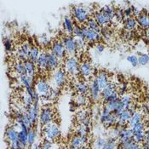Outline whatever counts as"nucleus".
Masks as SVG:
<instances>
[{
  "mask_svg": "<svg viewBox=\"0 0 149 149\" xmlns=\"http://www.w3.org/2000/svg\"><path fill=\"white\" fill-rule=\"evenodd\" d=\"M79 66L80 63L79 62V60L74 56H69L65 60L64 69L67 73L72 76H76L79 72Z\"/></svg>",
  "mask_w": 149,
  "mask_h": 149,
  "instance_id": "obj_3",
  "label": "nucleus"
},
{
  "mask_svg": "<svg viewBox=\"0 0 149 149\" xmlns=\"http://www.w3.org/2000/svg\"><path fill=\"white\" fill-rule=\"evenodd\" d=\"M38 68L41 70H47L48 69V56L47 52H41L40 56L36 62Z\"/></svg>",
  "mask_w": 149,
  "mask_h": 149,
  "instance_id": "obj_19",
  "label": "nucleus"
},
{
  "mask_svg": "<svg viewBox=\"0 0 149 149\" xmlns=\"http://www.w3.org/2000/svg\"><path fill=\"white\" fill-rule=\"evenodd\" d=\"M119 94L118 92L115 91L113 94H112L109 97H107V99L104 100L105 103H107V102H113V101H117V100H119Z\"/></svg>",
  "mask_w": 149,
  "mask_h": 149,
  "instance_id": "obj_48",
  "label": "nucleus"
},
{
  "mask_svg": "<svg viewBox=\"0 0 149 149\" xmlns=\"http://www.w3.org/2000/svg\"><path fill=\"white\" fill-rule=\"evenodd\" d=\"M19 83H21V84L25 88H28V87H33V81L34 79L28 76L27 74H24V75H21L18 78Z\"/></svg>",
  "mask_w": 149,
  "mask_h": 149,
  "instance_id": "obj_20",
  "label": "nucleus"
},
{
  "mask_svg": "<svg viewBox=\"0 0 149 149\" xmlns=\"http://www.w3.org/2000/svg\"><path fill=\"white\" fill-rule=\"evenodd\" d=\"M14 69H15V72H16L19 76L24 75V74H26V68H25L23 62H17V63H15V66H14Z\"/></svg>",
  "mask_w": 149,
  "mask_h": 149,
  "instance_id": "obj_36",
  "label": "nucleus"
},
{
  "mask_svg": "<svg viewBox=\"0 0 149 149\" xmlns=\"http://www.w3.org/2000/svg\"><path fill=\"white\" fill-rule=\"evenodd\" d=\"M149 63V55L141 54L138 57V64L140 66H146Z\"/></svg>",
  "mask_w": 149,
  "mask_h": 149,
  "instance_id": "obj_41",
  "label": "nucleus"
},
{
  "mask_svg": "<svg viewBox=\"0 0 149 149\" xmlns=\"http://www.w3.org/2000/svg\"><path fill=\"white\" fill-rule=\"evenodd\" d=\"M47 56H48V70L56 71L59 68L60 59L57 56H56L50 50L47 51Z\"/></svg>",
  "mask_w": 149,
  "mask_h": 149,
  "instance_id": "obj_17",
  "label": "nucleus"
},
{
  "mask_svg": "<svg viewBox=\"0 0 149 149\" xmlns=\"http://www.w3.org/2000/svg\"><path fill=\"white\" fill-rule=\"evenodd\" d=\"M84 25H85L88 28L91 29V30L96 32V33H101L102 28H101L100 25L96 22V21H95L94 18H90V19L87 21V22L85 23Z\"/></svg>",
  "mask_w": 149,
  "mask_h": 149,
  "instance_id": "obj_28",
  "label": "nucleus"
},
{
  "mask_svg": "<svg viewBox=\"0 0 149 149\" xmlns=\"http://www.w3.org/2000/svg\"><path fill=\"white\" fill-rule=\"evenodd\" d=\"M35 89L41 97L49 99V93L51 91V88L49 86V84L46 79H39L38 80H37L35 84Z\"/></svg>",
  "mask_w": 149,
  "mask_h": 149,
  "instance_id": "obj_5",
  "label": "nucleus"
},
{
  "mask_svg": "<svg viewBox=\"0 0 149 149\" xmlns=\"http://www.w3.org/2000/svg\"><path fill=\"white\" fill-rule=\"evenodd\" d=\"M116 148V141L115 139H110L107 143L105 144L102 149H115Z\"/></svg>",
  "mask_w": 149,
  "mask_h": 149,
  "instance_id": "obj_50",
  "label": "nucleus"
},
{
  "mask_svg": "<svg viewBox=\"0 0 149 149\" xmlns=\"http://www.w3.org/2000/svg\"><path fill=\"white\" fill-rule=\"evenodd\" d=\"M72 16L79 24H85L90 19V10L89 7L84 6H75L72 10Z\"/></svg>",
  "mask_w": 149,
  "mask_h": 149,
  "instance_id": "obj_1",
  "label": "nucleus"
},
{
  "mask_svg": "<svg viewBox=\"0 0 149 149\" xmlns=\"http://www.w3.org/2000/svg\"><path fill=\"white\" fill-rule=\"evenodd\" d=\"M53 142L54 141L45 140V141L40 146V149H53V147H54V143Z\"/></svg>",
  "mask_w": 149,
  "mask_h": 149,
  "instance_id": "obj_51",
  "label": "nucleus"
},
{
  "mask_svg": "<svg viewBox=\"0 0 149 149\" xmlns=\"http://www.w3.org/2000/svg\"><path fill=\"white\" fill-rule=\"evenodd\" d=\"M75 89H76V91H78L79 94H82V95H86L88 93V91H90L89 86L86 84L83 83V82L78 83L75 85Z\"/></svg>",
  "mask_w": 149,
  "mask_h": 149,
  "instance_id": "obj_33",
  "label": "nucleus"
},
{
  "mask_svg": "<svg viewBox=\"0 0 149 149\" xmlns=\"http://www.w3.org/2000/svg\"><path fill=\"white\" fill-rule=\"evenodd\" d=\"M137 26V21L133 17H128L125 21V26L127 31H131L135 29Z\"/></svg>",
  "mask_w": 149,
  "mask_h": 149,
  "instance_id": "obj_30",
  "label": "nucleus"
},
{
  "mask_svg": "<svg viewBox=\"0 0 149 149\" xmlns=\"http://www.w3.org/2000/svg\"><path fill=\"white\" fill-rule=\"evenodd\" d=\"M15 128L19 129V141L22 143H23L24 145L29 146L28 145V131H29V129L23 124H22V125L17 124Z\"/></svg>",
  "mask_w": 149,
  "mask_h": 149,
  "instance_id": "obj_16",
  "label": "nucleus"
},
{
  "mask_svg": "<svg viewBox=\"0 0 149 149\" xmlns=\"http://www.w3.org/2000/svg\"><path fill=\"white\" fill-rule=\"evenodd\" d=\"M148 28H149V16H148Z\"/></svg>",
  "mask_w": 149,
  "mask_h": 149,
  "instance_id": "obj_58",
  "label": "nucleus"
},
{
  "mask_svg": "<svg viewBox=\"0 0 149 149\" xmlns=\"http://www.w3.org/2000/svg\"><path fill=\"white\" fill-rule=\"evenodd\" d=\"M29 149H40V146H39L38 144L34 143V144H33L32 146H30Z\"/></svg>",
  "mask_w": 149,
  "mask_h": 149,
  "instance_id": "obj_56",
  "label": "nucleus"
},
{
  "mask_svg": "<svg viewBox=\"0 0 149 149\" xmlns=\"http://www.w3.org/2000/svg\"><path fill=\"white\" fill-rule=\"evenodd\" d=\"M43 133L45 139L50 141H56L61 136L59 126L56 123H51L49 125L43 126Z\"/></svg>",
  "mask_w": 149,
  "mask_h": 149,
  "instance_id": "obj_2",
  "label": "nucleus"
},
{
  "mask_svg": "<svg viewBox=\"0 0 149 149\" xmlns=\"http://www.w3.org/2000/svg\"><path fill=\"white\" fill-rule=\"evenodd\" d=\"M104 49H105V45H104L103 44H102V43H98V44L95 45V50H96L97 53H99V54L102 53L104 51Z\"/></svg>",
  "mask_w": 149,
  "mask_h": 149,
  "instance_id": "obj_53",
  "label": "nucleus"
},
{
  "mask_svg": "<svg viewBox=\"0 0 149 149\" xmlns=\"http://www.w3.org/2000/svg\"><path fill=\"white\" fill-rule=\"evenodd\" d=\"M50 51L56 56H57L60 60H63L67 56V51L66 49L64 47V45L62 43V41L60 40H56L51 44V48H50Z\"/></svg>",
  "mask_w": 149,
  "mask_h": 149,
  "instance_id": "obj_9",
  "label": "nucleus"
},
{
  "mask_svg": "<svg viewBox=\"0 0 149 149\" xmlns=\"http://www.w3.org/2000/svg\"><path fill=\"white\" fill-rule=\"evenodd\" d=\"M145 138H146V131L143 132H140L137 134L133 135V139L134 141L138 143V144H142L145 141Z\"/></svg>",
  "mask_w": 149,
  "mask_h": 149,
  "instance_id": "obj_39",
  "label": "nucleus"
},
{
  "mask_svg": "<svg viewBox=\"0 0 149 149\" xmlns=\"http://www.w3.org/2000/svg\"><path fill=\"white\" fill-rule=\"evenodd\" d=\"M129 149H142V144H138L135 141Z\"/></svg>",
  "mask_w": 149,
  "mask_h": 149,
  "instance_id": "obj_55",
  "label": "nucleus"
},
{
  "mask_svg": "<svg viewBox=\"0 0 149 149\" xmlns=\"http://www.w3.org/2000/svg\"><path fill=\"white\" fill-rule=\"evenodd\" d=\"M115 91H116V85L113 83H109L102 91L101 95H102V97L105 100L107 97H109L112 94H113Z\"/></svg>",
  "mask_w": 149,
  "mask_h": 149,
  "instance_id": "obj_22",
  "label": "nucleus"
},
{
  "mask_svg": "<svg viewBox=\"0 0 149 149\" xmlns=\"http://www.w3.org/2000/svg\"><path fill=\"white\" fill-rule=\"evenodd\" d=\"M24 66L26 68V74L32 78L35 79V75H36V66L35 63L33 61H31L30 60H27L26 61L23 62Z\"/></svg>",
  "mask_w": 149,
  "mask_h": 149,
  "instance_id": "obj_21",
  "label": "nucleus"
},
{
  "mask_svg": "<svg viewBox=\"0 0 149 149\" xmlns=\"http://www.w3.org/2000/svg\"><path fill=\"white\" fill-rule=\"evenodd\" d=\"M82 30L84 35V39L88 43H95V42H100L102 38V36L100 33H96L91 29L88 28L85 25H83Z\"/></svg>",
  "mask_w": 149,
  "mask_h": 149,
  "instance_id": "obj_8",
  "label": "nucleus"
},
{
  "mask_svg": "<svg viewBox=\"0 0 149 149\" xmlns=\"http://www.w3.org/2000/svg\"><path fill=\"white\" fill-rule=\"evenodd\" d=\"M54 119V112L52 110V108L49 106L44 107L39 113V123L41 125L45 126L47 125H49L51 123H53Z\"/></svg>",
  "mask_w": 149,
  "mask_h": 149,
  "instance_id": "obj_6",
  "label": "nucleus"
},
{
  "mask_svg": "<svg viewBox=\"0 0 149 149\" xmlns=\"http://www.w3.org/2000/svg\"><path fill=\"white\" fill-rule=\"evenodd\" d=\"M22 103L24 107L27 110L28 108H30L33 105V100L32 99V97L25 91L22 97Z\"/></svg>",
  "mask_w": 149,
  "mask_h": 149,
  "instance_id": "obj_32",
  "label": "nucleus"
},
{
  "mask_svg": "<svg viewBox=\"0 0 149 149\" xmlns=\"http://www.w3.org/2000/svg\"><path fill=\"white\" fill-rule=\"evenodd\" d=\"M137 22L142 29H148V15L146 14L141 13V15L137 17Z\"/></svg>",
  "mask_w": 149,
  "mask_h": 149,
  "instance_id": "obj_29",
  "label": "nucleus"
},
{
  "mask_svg": "<svg viewBox=\"0 0 149 149\" xmlns=\"http://www.w3.org/2000/svg\"><path fill=\"white\" fill-rule=\"evenodd\" d=\"M27 114L29 116L33 125H35L39 121V113H40V105L33 104L30 108L27 109Z\"/></svg>",
  "mask_w": 149,
  "mask_h": 149,
  "instance_id": "obj_11",
  "label": "nucleus"
},
{
  "mask_svg": "<svg viewBox=\"0 0 149 149\" xmlns=\"http://www.w3.org/2000/svg\"><path fill=\"white\" fill-rule=\"evenodd\" d=\"M95 79L97 81L98 85H99V87H100V89L102 91L110 83L109 79H108V75L105 72H99L97 73V75L95 76Z\"/></svg>",
  "mask_w": 149,
  "mask_h": 149,
  "instance_id": "obj_18",
  "label": "nucleus"
},
{
  "mask_svg": "<svg viewBox=\"0 0 149 149\" xmlns=\"http://www.w3.org/2000/svg\"><path fill=\"white\" fill-rule=\"evenodd\" d=\"M3 45H4V49L5 51L10 52L13 48V43H12L11 39L10 38H4L3 39Z\"/></svg>",
  "mask_w": 149,
  "mask_h": 149,
  "instance_id": "obj_46",
  "label": "nucleus"
},
{
  "mask_svg": "<svg viewBox=\"0 0 149 149\" xmlns=\"http://www.w3.org/2000/svg\"><path fill=\"white\" fill-rule=\"evenodd\" d=\"M52 81L56 85V88H61L67 81V72L65 69H56L52 75Z\"/></svg>",
  "mask_w": 149,
  "mask_h": 149,
  "instance_id": "obj_7",
  "label": "nucleus"
},
{
  "mask_svg": "<svg viewBox=\"0 0 149 149\" xmlns=\"http://www.w3.org/2000/svg\"><path fill=\"white\" fill-rule=\"evenodd\" d=\"M61 41L66 49L67 54H68L69 56H74L78 52L79 49H78V46H77L76 38L73 36H72V35L65 36Z\"/></svg>",
  "mask_w": 149,
  "mask_h": 149,
  "instance_id": "obj_4",
  "label": "nucleus"
},
{
  "mask_svg": "<svg viewBox=\"0 0 149 149\" xmlns=\"http://www.w3.org/2000/svg\"><path fill=\"white\" fill-rule=\"evenodd\" d=\"M76 42H77V46H78V49L79 50L83 49L85 47V45H86V41L85 40L80 39V38H76Z\"/></svg>",
  "mask_w": 149,
  "mask_h": 149,
  "instance_id": "obj_52",
  "label": "nucleus"
},
{
  "mask_svg": "<svg viewBox=\"0 0 149 149\" xmlns=\"http://www.w3.org/2000/svg\"><path fill=\"white\" fill-rule=\"evenodd\" d=\"M5 137L7 139V141L9 142V145L20 141H19V131H17L16 129L13 125L10 127H8L6 129Z\"/></svg>",
  "mask_w": 149,
  "mask_h": 149,
  "instance_id": "obj_13",
  "label": "nucleus"
},
{
  "mask_svg": "<svg viewBox=\"0 0 149 149\" xmlns=\"http://www.w3.org/2000/svg\"><path fill=\"white\" fill-rule=\"evenodd\" d=\"M141 119H142V114H141V112H135L133 113V115H132L131 118L130 119L128 125H129V126L130 127V129H131L132 127L135 126L136 125L141 123Z\"/></svg>",
  "mask_w": 149,
  "mask_h": 149,
  "instance_id": "obj_27",
  "label": "nucleus"
},
{
  "mask_svg": "<svg viewBox=\"0 0 149 149\" xmlns=\"http://www.w3.org/2000/svg\"><path fill=\"white\" fill-rule=\"evenodd\" d=\"M134 108V107H133ZM126 109L125 111H123L120 114H118L117 116V118H118V125H120V126H125L127 124L129 123L130 119L131 118L133 113L136 112L135 109Z\"/></svg>",
  "mask_w": 149,
  "mask_h": 149,
  "instance_id": "obj_10",
  "label": "nucleus"
},
{
  "mask_svg": "<svg viewBox=\"0 0 149 149\" xmlns=\"http://www.w3.org/2000/svg\"><path fill=\"white\" fill-rule=\"evenodd\" d=\"M107 143V141L103 138H98L95 141V147L96 149H102L105 144Z\"/></svg>",
  "mask_w": 149,
  "mask_h": 149,
  "instance_id": "obj_47",
  "label": "nucleus"
},
{
  "mask_svg": "<svg viewBox=\"0 0 149 149\" xmlns=\"http://www.w3.org/2000/svg\"><path fill=\"white\" fill-rule=\"evenodd\" d=\"M79 73L85 79H90L91 78L93 75V68L89 61H85L81 62L79 66Z\"/></svg>",
  "mask_w": 149,
  "mask_h": 149,
  "instance_id": "obj_15",
  "label": "nucleus"
},
{
  "mask_svg": "<svg viewBox=\"0 0 149 149\" xmlns=\"http://www.w3.org/2000/svg\"><path fill=\"white\" fill-rule=\"evenodd\" d=\"M118 138H119L121 142L128 141V140H130V139H133V133H132L131 129H123L120 131Z\"/></svg>",
  "mask_w": 149,
  "mask_h": 149,
  "instance_id": "obj_26",
  "label": "nucleus"
},
{
  "mask_svg": "<svg viewBox=\"0 0 149 149\" xmlns=\"http://www.w3.org/2000/svg\"><path fill=\"white\" fill-rule=\"evenodd\" d=\"M21 49H22V51L25 53V55L29 59L30 52H31V49H32V46L30 45V44L28 42H24L22 45L21 46Z\"/></svg>",
  "mask_w": 149,
  "mask_h": 149,
  "instance_id": "obj_44",
  "label": "nucleus"
},
{
  "mask_svg": "<svg viewBox=\"0 0 149 149\" xmlns=\"http://www.w3.org/2000/svg\"><path fill=\"white\" fill-rule=\"evenodd\" d=\"M40 50L38 49V47L37 46H32V49H31V52H30V56H29V60L31 61H33V63H36L38 59L40 56Z\"/></svg>",
  "mask_w": 149,
  "mask_h": 149,
  "instance_id": "obj_31",
  "label": "nucleus"
},
{
  "mask_svg": "<svg viewBox=\"0 0 149 149\" xmlns=\"http://www.w3.org/2000/svg\"><path fill=\"white\" fill-rule=\"evenodd\" d=\"M124 12H125V15L126 16L127 18H128V17H131V15H133L132 8H131V7H128V8H126V9L124 10Z\"/></svg>",
  "mask_w": 149,
  "mask_h": 149,
  "instance_id": "obj_54",
  "label": "nucleus"
},
{
  "mask_svg": "<svg viewBox=\"0 0 149 149\" xmlns=\"http://www.w3.org/2000/svg\"><path fill=\"white\" fill-rule=\"evenodd\" d=\"M88 118H89L87 111H81L77 115V120L79 122V124H83Z\"/></svg>",
  "mask_w": 149,
  "mask_h": 149,
  "instance_id": "obj_43",
  "label": "nucleus"
},
{
  "mask_svg": "<svg viewBox=\"0 0 149 149\" xmlns=\"http://www.w3.org/2000/svg\"><path fill=\"white\" fill-rule=\"evenodd\" d=\"M72 36L75 38H80V39L85 40L82 27L80 26H78V25H75V24H74V28H73V32H72Z\"/></svg>",
  "mask_w": 149,
  "mask_h": 149,
  "instance_id": "obj_35",
  "label": "nucleus"
},
{
  "mask_svg": "<svg viewBox=\"0 0 149 149\" xmlns=\"http://www.w3.org/2000/svg\"><path fill=\"white\" fill-rule=\"evenodd\" d=\"M36 138H37V132H36L35 129L33 128L30 129L28 131V145H29V147L32 146L33 144H34L36 141Z\"/></svg>",
  "mask_w": 149,
  "mask_h": 149,
  "instance_id": "obj_38",
  "label": "nucleus"
},
{
  "mask_svg": "<svg viewBox=\"0 0 149 149\" xmlns=\"http://www.w3.org/2000/svg\"><path fill=\"white\" fill-rule=\"evenodd\" d=\"M76 149H90L89 148H87V147H85V146H83V147H80V148H78Z\"/></svg>",
  "mask_w": 149,
  "mask_h": 149,
  "instance_id": "obj_57",
  "label": "nucleus"
},
{
  "mask_svg": "<svg viewBox=\"0 0 149 149\" xmlns=\"http://www.w3.org/2000/svg\"><path fill=\"white\" fill-rule=\"evenodd\" d=\"M90 88V94H91V96L92 100L93 101H98L100 99V97L102 96L101 93H102V90L100 89L99 85H98V83L97 81L95 79H93L91 80V83L89 86Z\"/></svg>",
  "mask_w": 149,
  "mask_h": 149,
  "instance_id": "obj_14",
  "label": "nucleus"
},
{
  "mask_svg": "<svg viewBox=\"0 0 149 149\" xmlns=\"http://www.w3.org/2000/svg\"><path fill=\"white\" fill-rule=\"evenodd\" d=\"M63 26H64V29L66 31V33L68 35H72V32H73V28H74V24L72 22V19L68 17V16H66L63 20Z\"/></svg>",
  "mask_w": 149,
  "mask_h": 149,
  "instance_id": "obj_25",
  "label": "nucleus"
},
{
  "mask_svg": "<svg viewBox=\"0 0 149 149\" xmlns=\"http://www.w3.org/2000/svg\"><path fill=\"white\" fill-rule=\"evenodd\" d=\"M88 142V136H75L72 138L69 142V147L71 149H76L83 146H85Z\"/></svg>",
  "mask_w": 149,
  "mask_h": 149,
  "instance_id": "obj_12",
  "label": "nucleus"
},
{
  "mask_svg": "<svg viewBox=\"0 0 149 149\" xmlns=\"http://www.w3.org/2000/svg\"><path fill=\"white\" fill-rule=\"evenodd\" d=\"M87 102V98L85 95H82V94H79L76 98H75V103L79 106H84Z\"/></svg>",
  "mask_w": 149,
  "mask_h": 149,
  "instance_id": "obj_42",
  "label": "nucleus"
},
{
  "mask_svg": "<svg viewBox=\"0 0 149 149\" xmlns=\"http://www.w3.org/2000/svg\"><path fill=\"white\" fill-rule=\"evenodd\" d=\"M88 131H89V127L85 126L83 124H80L79 126L76 128V134H77V136H87Z\"/></svg>",
  "mask_w": 149,
  "mask_h": 149,
  "instance_id": "obj_37",
  "label": "nucleus"
},
{
  "mask_svg": "<svg viewBox=\"0 0 149 149\" xmlns=\"http://www.w3.org/2000/svg\"><path fill=\"white\" fill-rule=\"evenodd\" d=\"M94 19L96 21V22L100 25V26H105L109 24V21L106 18V16L101 11L95 12L94 14Z\"/></svg>",
  "mask_w": 149,
  "mask_h": 149,
  "instance_id": "obj_23",
  "label": "nucleus"
},
{
  "mask_svg": "<svg viewBox=\"0 0 149 149\" xmlns=\"http://www.w3.org/2000/svg\"><path fill=\"white\" fill-rule=\"evenodd\" d=\"M115 16L117 18L118 21L119 22H123L125 20V12L122 9H118L117 10H115Z\"/></svg>",
  "mask_w": 149,
  "mask_h": 149,
  "instance_id": "obj_49",
  "label": "nucleus"
},
{
  "mask_svg": "<svg viewBox=\"0 0 149 149\" xmlns=\"http://www.w3.org/2000/svg\"><path fill=\"white\" fill-rule=\"evenodd\" d=\"M131 130H132V133L133 135L135 134H137L140 132H143V131H146V127H145V124L143 122H141L137 125H136L135 126H133L131 128Z\"/></svg>",
  "mask_w": 149,
  "mask_h": 149,
  "instance_id": "obj_40",
  "label": "nucleus"
},
{
  "mask_svg": "<svg viewBox=\"0 0 149 149\" xmlns=\"http://www.w3.org/2000/svg\"><path fill=\"white\" fill-rule=\"evenodd\" d=\"M101 12L106 16V18L111 22L115 16V10L110 6V5H105L103 8H102Z\"/></svg>",
  "mask_w": 149,
  "mask_h": 149,
  "instance_id": "obj_24",
  "label": "nucleus"
},
{
  "mask_svg": "<svg viewBox=\"0 0 149 149\" xmlns=\"http://www.w3.org/2000/svg\"><path fill=\"white\" fill-rule=\"evenodd\" d=\"M117 124H118V118H117V116L113 113H111L107 117V118L106 119V121L103 123V125L106 127L113 126Z\"/></svg>",
  "mask_w": 149,
  "mask_h": 149,
  "instance_id": "obj_34",
  "label": "nucleus"
},
{
  "mask_svg": "<svg viewBox=\"0 0 149 149\" xmlns=\"http://www.w3.org/2000/svg\"><path fill=\"white\" fill-rule=\"evenodd\" d=\"M126 60L132 65L133 68H136L138 65V57L135 55H130V56H128L126 57Z\"/></svg>",
  "mask_w": 149,
  "mask_h": 149,
  "instance_id": "obj_45",
  "label": "nucleus"
}]
</instances>
